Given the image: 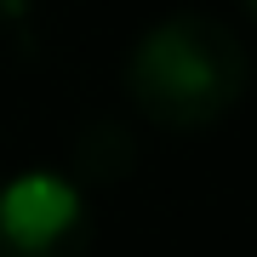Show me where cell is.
<instances>
[{"label":"cell","instance_id":"obj_3","mask_svg":"<svg viewBox=\"0 0 257 257\" xmlns=\"http://www.w3.org/2000/svg\"><path fill=\"white\" fill-rule=\"evenodd\" d=\"M246 6H251V12H257V0H246Z\"/></svg>","mask_w":257,"mask_h":257},{"label":"cell","instance_id":"obj_1","mask_svg":"<svg viewBox=\"0 0 257 257\" xmlns=\"http://www.w3.org/2000/svg\"><path fill=\"white\" fill-rule=\"evenodd\" d=\"M251 63L229 23L206 12H172L126 57V97L160 132H206L246 97Z\"/></svg>","mask_w":257,"mask_h":257},{"label":"cell","instance_id":"obj_2","mask_svg":"<svg viewBox=\"0 0 257 257\" xmlns=\"http://www.w3.org/2000/svg\"><path fill=\"white\" fill-rule=\"evenodd\" d=\"M92 211L57 172H23L0 189V257H86Z\"/></svg>","mask_w":257,"mask_h":257}]
</instances>
